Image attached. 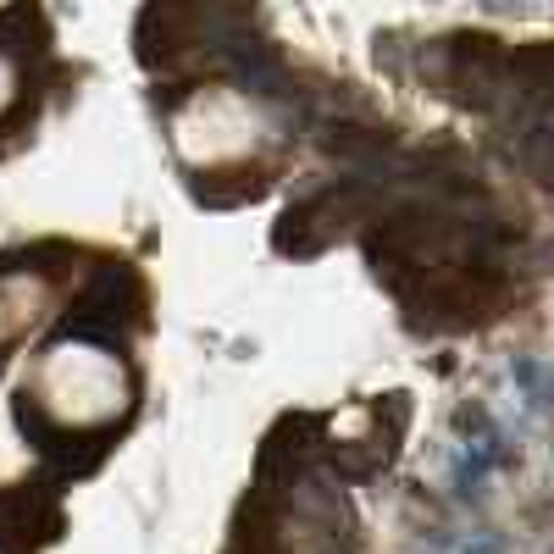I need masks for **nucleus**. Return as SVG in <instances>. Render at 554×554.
Wrapping results in <instances>:
<instances>
[{
    "instance_id": "f257e3e1",
    "label": "nucleus",
    "mask_w": 554,
    "mask_h": 554,
    "mask_svg": "<svg viewBox=\"0 0 554 554\" xmlns=\"http://www.w3.org/2000/svg\"><path fill=\"white\" fill-rule=\"evenodd\" d=\"M34 405L56 427H106L128 410V372L95 338H61L34 366Z\"/></svg>"
},
{
    "instance_id": "f03ea898",
    "label": "nucleus",
    "mask_w": 554,
    "mask_h": 554,
    "mask_svg": "<svg viewBox=\"0 0 554 554\" xmlns=\"http://www.w3.org/2000/svg\"><path fill=\"white\" fill-rule=\"evenodd\" d=\"M178 150L194 167H228L255 150V106L239 89H200L172 122Z\"/></svg>"
},
{
    "instance_id": "7ed1b4c3",
    "label": "nucleus",
    "mask_w": 554,
    "mask_h": 554,
    "mask_svg": "<svg viewBox=\"0 0 554 554\" xmlns=\"http://www.w3.org/2000/svg\"><path fill=\"white\" fill-rule=\"evenodd\" d=\"M12 100H17V73H12V61L0 56V111L12 106Z\"/></svg>"
}]
</instances>
